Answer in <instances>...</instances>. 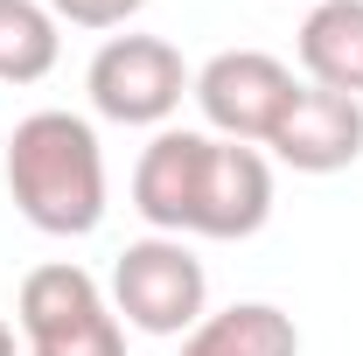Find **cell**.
<instances>
[{
  "instance_id": "obj_14",
  "label": "cell",
  "mask_w": 363,
  "mask_h": 356,
  "mask_svg": "<svg viewBox=\"0 0 363 356\" xmlns=\"http://www.w3.org/2000/svg\"><path fill=\"white\" fill-rule=\"evenodd\" d=\"M308 7H315V0H308Z\"/></svg>"
},
{
  "instance_id": "obj_10",
  "label": "cell",
  "mask_w": 363,
  "mask_h": 356,
  "mask_svg": "<svg viewBox=\"0 0 363 356\" xmlns=\"http://www.w3.org/2000/svg\"><path fill=\"white\" fill-rule=\"evenodd\" d=\"M182 356H301V328L272 301H230L182 335Z\"/></svg>"
},
{
  "instance_id": "obj_9",
  "label": "cell",
  "mask_w": 363,
  "mask_h": 356,
  "mask_svg": "<svg viewBox=\"0 0 363 356\" xmlns=\"http://www.w3.org/2000/svg\"><path fill=\"white\" fill-rule=\"evenodd\" d=\"M294 49H301L308 84L363 98V0H315Z\"/></svg>"
},
{
  "instance_id": "obj_6",
  "label": "cell",
  "mask_w": 363,
  "mask_h": 356,
  "mask_svg": "<svg viewBox=\"0 0 363 356\" xmlns=\"http://www.w3.org/2000/svg\"><path fill=\"white\" fill-rule=\"evenodd\" d=\"M266 147L294 168V175H342V168H357L363 161V98L301 84Z\"/></svg>"
},
{
  "instance_id": "obj_4",
  "label": "cell",
  "mask_w": 363,
  "mask_h": 356,
  "mask_svg": "<svg viewBox=\"0 0 363 356\" xmlns=\"http://www.w3.org/2000/svg\"><path fill=\"white\" fill-rule=\"evenodd\" d=\"M189 63H182L175 43L161 35H105L98 56L84 70V91H91V112L112 119V126H168L189 98Z\"/></svg>"
},
{
  "instance_id": "obj_13",
  "label": "cell",
  "mask_w": 363,
  "mask_h": 356,
  "mask_svg": "<svg viewBox=\"0 0 363 356\" xmlns=\"http://www.w3.org/2000/svg\"><path fill=\"white\" fill-rule=\"evenodd\" d=\"M0 356H14V321H0Z\"/></svg>"
},
{
  "instance_id": "obj_11",
  "label": "cell",
  "mask_w": 363,
  "mask_h": 356,
  "mask_svg": "<svg viewBox=\"0 0 363 356\" xmlns=\"http://www.w3.org/2000/svg\"><path fill=\"white\" fill-rule=\"evenodd\" d=\"M63 56V21L43 0H0V84H43Z\"/></svg>"
},
{
  "instance_id": "obj_1",
  "label": "cell",
  "mask_w": 363,
  "mask_h": 356,
  "mask_svg": "<svg viewBox=\"0 0 363 356\" xmlns=\"http://www.w3.org/2000/svg\"><path fill=\"white\" fill-rule=\"evenodd\" d=\"M0 175L43 238H91L105 223V147L77 112H28L7 133Z\"/></svg>"
},
{
  "instance_id": "obj_12",
  "label": "cell",
  "mask_w": 363,
  "mask_h": 356,
  "mask_svg": "<svg viewBox=\"0 0 363 356\" xmlns=\"http://www.w3.org/2000/svg\"><path fill=\"white\" fill-rule=\"evenodd\" d=\"M56 21H70V28H126L147 0H43Z\"/></svg>"
},
{
  "instance_id": "obj_5",
  "label": "cell",
  "mask_w": 363,
  "mask_h": 356,
  "mask_svg": "<svg viewBox=\"0 0 363 356\" xmlns=\"http://www.w3.org/2000/svg\"><path fill=\"white\" fill-rule=\"evenodd\" d=\"M294 63H279L272 49H217L203 70H196V84L189 98L203 105V119H210V133L217 140H238V147H266L272 126L286 119V105H294Z\"/></svg>"
},
{
  "instance_id": "obj_8",
  "label": "cell",
  "mask_w": 363,
  "mask_h": 356,
  "mask_svg": "<svg viewBox=\"0 0 363 356\" xmlns=\"http://www.w3.org/2000/svg\"><path fill=\"white\" fill-rule=\"evenodd\" d=\"M272 217V161L259 147L210 133V168H203V203H196V238H259Z\"/></svg>"
},
{
  "instance_id": "obj_3",
  "label": "cell",
  "mask_w": 363,
  "mask_h": 356,
  "mask_svg": "<svg viewBox=\"0 0 363 356\" xmlns=\"http://www.w3.org/2000/svg\"><path fill=\"white\" fill-rule=\"evenodd\" d=\"M112 314L140 335H189L210 314V272L189 238H133L112 259Z\"/></svg>"
},
{
  "instance_id": "obj_7",
  "label": "cell",
  "mask_w": 363,
  "mask_h": 356,
  "mask_svg": "<svg viewBox=\"0 0 363 356\" xmlns=\"http://www.w3.org/2000/svg\"><path fill=\"white\" fill-rule=\"evenodd\" d=\"M203 168H210V133H196V126H161V133L140 147L133 210L154 223L161 238H196Z\"/></svg>"
},
{
  "instance_id": "obj_2",
  "label": "cell",
  "mask_w": 363,
  "mask_h": 356,
  "mask_svg": "<svg viewBox=\"0 0 363 356\" xmlns=\"http://www.w3.org/2000/svg\"><path fill=\"white\" fill-rule=\"evenodd\" d=\"M14 321L28 356H126V321L77 259H49L28 272L14 294Z\"/></svg>"
}]
</instances>
